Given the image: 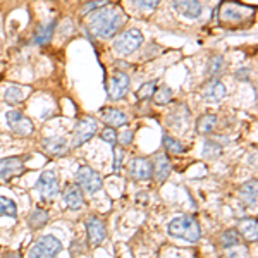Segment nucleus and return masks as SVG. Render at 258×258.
<instances>
[{"mask_svg":"<svg viewBox=\"0 0 258 258\" xmlns=\"http://www.w3.org/2000/svg\"><path fill=\"white\" fill-rule=\"evenodd\" d=\"M129 90V76L124 73H114L107 83V93L110 100H119L127 93Z\"/></svg>","mask_w":258,"mask_h":258,"instance_id":"nucleus-10","label":"nucleus"},{"mask_svg":"<svg viewBox=\"0 0 258 258\" xmlns=\"http://www.w3.org/2000/svg\"><path fill=\"white\" fill-rule=\"evenodd\" d=\"M239 231L244 236V239L249 243H255L258 238V224L256 219H244L239 222Z\"/></svg>","mask_w":258,"mask_h":258,"instance_id":"nucleus-21","label":"nucleus"},{"mask_svg":"<svg viewBox=\"0 0 258 258\" xmlns=\"http://www.w3.org/2000/svg\"><path fill=\"white\" fill-rule=\"evenodd\" d=\"M64 203L73 210H78L83 207V193L78 184H68L64 189Z\"/></svg>","mask_w":258,"mask_h":258,"instance_id":"nucleus-18","label":"nucleus"},{"mask_svg":"<svg viewBox=\"0 0 258 258\" xmlns=\"http://www.w3.org/2000/svg\"><path fill=\"white\" fill-rule=\"evenodd\" d=\"M141 45H143V35H141L140 30L136 28H131V30L120 33V35L115 36L114 40V50L119 53V55H131L138 50Z\"/></svg>","mask_w":258,"mask_h":258,"instance_id":"nucleus-3","label":"nucleus"},{"mask_svg":"<svg viewBox=\"0 0 258 258\" xmlns=\"http://www.w3.org/2000/svg\"><path fill=\"white\" fill-rule=\"evenodd\" d=\"M170 170V162L167 157L164 155V153H159V155L155 157V160H153V169H152V174H155V179L159 182H165V179L169 177Z\"/></svg>","mask_w":258,"mask_h":258,"instance_id":"nucleus-17","label":"nucleus"},{"mask_svg":"<svg viewBox=\"0 0 258 258\" xmlns=\"http://www.w3.org/2000/svg\"><path fill=\"white\" fill-rule=\"evenodd\" d=\"M100 117H102L103 122H107L110 127H119L127 124V115L124 112H120L117 109H102L100 110Z\"/></svg>","mask_w":258,"mask_h":258,"instance_id":"nucleus-19","label":"nucleus"},{"mask_svg":"<svg viewBox=\"0 0 258 258\" xmlns=\"http://www.w3.org/2000/svg\"><path fill=\"white\" fill-rule=\"evenodd\" d=\"M129 174H131L133 179L136 181H147V179L152 177V164L147 159H133L131 164H129Z\"/></svg>","mask_w":258,"mask_h":258,"instance_id":"nucleus-13","label":"nucleus"},{"mask_svg":"<svg viewBox=\"0 0 258 258\" xmlns=\"http://www.w3.org/2000/svg\"><path fill=\"white\" fill-rule=\"evenodd\" d=\"M86 232H88L90 243L93 244V246H100L107 236L105 224L97 217H90L88 222H86Z\"/></svg>","mask_w":258,"mask_h":258,"instance_id":"nucleus-12","label":"nucleus"},{"mask_svg":"<svg viewBox=\"0 0 258 258\" xmlns=\"http://www.w3.org/2000/svg\"><path fill=\"white\" fill-rule=\"evenodd\" d=\"M239 232L234 231V229H229V231L224 232L222 236H220V246L222 248H231V246H236V244H239Z\"/></svg>","mask_w":258,"mask_h":258,"instance_id":"nucleus-28","label":"nucleus"},{"mask_svg":"<svg viewBox=\"0 0 258 258\" xmlns=\"http://www.w3.org/2000/svg\"><path fill=\"white\" fill-rule=\"evenodd\" d=\"M170 6L179 16L186 19H198L203 12V6L198 0H172Z\"/></svg>","mask_w":258,"mask_h":258,"instance_id":"nucleus-11","label":"nucleus"},{"mask_svg":"<svg viewBox=\"0 0 258 258\" xmlns=\"http://www.w3.org/2000/svg\"><path fill=\"white\" fill-rule=\"evenodd\" d=\"M107 4H109V0H93V2H86L85 6L81 7L80 14H81V16H86V14H90V12H93V11L100 9V7L107 6Z\"/></svg>","mask_w":258,"mask_h":258,"instance_id":"nucleus-34","label":"nucleus"},{"mask_svg":"<svg viewBox=\"0 0 258 258\" xmlns=\"http://www.w3.org/2000/svg\"><path fill=\"white\" fill-rule=\"evenodd\" d=\"M41 150H43L47 155L52 157H60L64 153H68V141L59 136H53V138H47L41 141Z\"/></svg>","mask_w":258,"mask_h":258,"instance_id":"nucleus-16","label":"nucleus"},{"mask_svg":"<svg viewBox=\"0 0 258 258\" xmlns=\"http://www.w3.org/2000/svg\"><path fill=\"white\" fill-rule=\"evenodd\" d=\"M131 140H133V133L129 131V129H126V131H124L122 135H120V143H122L124 147H126V145L131 143Z\"/></svg>","mask_w":258,"mask_h":258,"instance_id":"nucleus-38","label":"nucleus"},{"mask_svg":"<svg viewBox=\"0 0 258 258\" xmlns=\"http://www.w3.org/2000/svg\"><path fill=\"white\" fill-rule=\"evenodd\" d=\"M4 258H21V255H19V253H7Z\"/></svg>","mask_w":258,"mask_h":258,"instance_id":"nucleus-39","label":"nucleus"},{"mask_svg":"<svg viewBox=\"0 0 258 258\" xmlns=\"http://www.w3.org/2000/svg\"><path fill=\"white\" fill-rule=\"evenodd\" d=\"M226 69V62H224V57L222 55H215L212 57L210 62H209V74L212 78L217 80V76H220V73Z\"/></svg>","mask_w":258,"mask_h":258,"instance_id":"nucleus-29","label":"nucleus"},{"mask_svg":"<svg viewBox=\"0 0 258 258\" xmlns=\"http://www.w3.org/2000/svg\"><path fill=\"white\" fill-rule=\"evenodd\" d=\"M114 155H115V164H114V170H117L120 167V162H122V150L114 147Z\"/></svg>","mask_w":258,"mask_h":258,"instance_id":"nucleus-37","label":"nucleus"},{"mask_svg":"<svg viewBox=\"0 0 258 258\" xmlns=\"http://www.w3.org/2000/svg\"><path fill=\"white\" fill-rule=\"evenodd\" d=\"M215 124H217V117L214 114H205L197 120V131L200 135H209L215 129Z\"/></svg>","mask_w":258,"mask_h":258,"instance_id":"nucleus-23","label":"nucleus"},{"mask_svg":"<svg viewBox=\"0 0 258 258\" xmlns=\"http://www.w3.org/2000/svg\"><path fill=\"white\" fill-rule=\"evenodd\" d=\"M167 232L174 238L184 239L188 243H198L202 238V231H200L198 222L193 217L182 215V217H176L169 222Z\"/></svg>","mask_w":258,"mask_h":258,"instance_id":"nucleus-2","label":"nucleus"},{"mask_svg":"<svg viewBox=\"0 0 258 258\" xmlns=\"http://www.w3.org/2000/svg\"><path fill=\"white\" fill-rule=\"evenodd\" d=\"M249 73H251L249 69H239V71H236V80L248 81L249 80Z\"/></svg>","mask_w":258,"mask_h":258,"instance_id":"nucleus-36","label":"nucleus"},{"mask_svg":"<svg viewBox=\"0 0 258 258\" xmlns=\"http://www.w3.org/2000/svg\"><path fill=\"white\" fill-rule=\"evenodd\" d=\"M100 138H102L105 143H109L112 145V147H115L117 145V141H119V136H117V131H115L114 127H105L102 133H100Z\"/></svg>","mask_w":258,"mask_h":258,"instance_id":"nucleus-33","label":"nucleus"},{"mask_svg":"<svg viewBox=\"0 0 258 258\" xmlns=\"http://www.w3.org/2000/svg\"><path fill=\"white\" fill-rule=\"evenodd\" d=\"M62 244L60 241L52 234L41 236L35 244L30 248L31 258H55L60 253Z\"/></svg>","mask_w":258,"mask_h":258,"instance_id":"nucleus-4","label":"nucleus"},{"mask_svg":"<svg viewBox=\"0 0 258 258\" xmlns=\"http://www.w3.org/2000/svg\"><path fill=\"white\" fill-rule=\"evenodd\" d=\"M253 9L243 6L238 2H226L220 7V21L222 23H239L241 19H246V14H249Z\"/></svg>","mask_w":258,"mask_h":258,"instance_id":"nucleus-8","label":"nucleus"},{"mask_svg":"<svg viewBox=\"0 0 258 258\" xmlns=\"http://www.w3.org/2000/svg\"><path fill=\"white\" fill-rule=\"evenodd\" d=\"M124 23V14L115 6H103L91 14L88 28L97 38H112Z\"/></svg>","mask_w":258,"mask_h":258,"instance_id":"nucleus-1","label":"nucleus"},{"mask_svg":"<svg viewBox=\"0 0 258 258\" xmlns=\"http://www.w3.org/2000/svg\"><path fill=\"white\" fill-rule=\"evenodd\" d=\"M220 153H222V147L217 143V141L214 140H207L205 145H203V150H202V155L205 157V159H219Z\"/></svg>","mask_w":258,"mask_h":258,"instance_id":"nucleus-25","label":"nucleus"},{"mask_svg":"<svg viewBox=\"0 0 258 258\" xmlns=\"http://www.w3.org/2000/svg\"><path fill=\"white\" fill-rule=\"evenodd\" d=\"M76 182H78V186H80L81 189H85L86 193H90V195L97 193V191L102 189V186H103L102 176H100L97 170L88 167V165H81V167L78 169Z\"/></svg>","mask_w":258,"mask_h":258,"instance_id":"nucleus-5","label":"nucleus"},{"mask_svg":"<svg viewBox=\"0 0 258 258\" xmlns=\"http://www.w3.org/2000/svg\"><path fill=\"white\" fill-rule=\"evenodd\" d=\"M26 95H28V90L24 88V86L12 85L6 90V93H4V100H6L7 103H11V105H18V103H21L26 98Z\"/></svg>","mask_w":258,"mask_h":258,"instance_id":"nucleus-22","label":"nucleus"},{"mask_svg":"<svg viewBox=\"0 0 258 258\" xmlns=\"http://www.w3.org/2000/svg\"><path fill=\"white\" fill-rule=\"evenodd\" d=\"M7 124L12 129V133H16L18 136H31L33 131H35V126H33L31 119H28L26 115H23L18 110H11L7 112Z\"/></svg>","mask_w":258,"mask_h":258,"instance_id":"nucleus-7","label":"nucleus"},{"mask_svg":"<svg viewBox=\"0 0 258 258\" xmlns=\"http://www.w3.org/2000/svg\"><path fill=\"white\" fill-rule=\"evenodd\" d=\"M36 189L43 198H55L59 195V179L53 170H45L36 181Z\"/></svg>","mask_w":258,"mask_h":258,"instance_id":"nucleus-9","label":"nucleus"},{"mask_svg":"<svg viewBox=\"0 0 258 258\" xmlns=\"http://www.w3.org/2000/svg\"><path fill=\"white\" fill-rule=\"evenodd\" d=\"M227 95L226 85L220 80H212L209 85H205L203 88V100L209 103H217Z\"/></svg>","mask_w":258,"mask_h":258,"instance_id":"nucleus-15","label":"nucleus"},{"mask_svg":"<svg viewBox=\"0 0 258 258\" xmlns=\"http://www.w3.org/2000/svg\"><path fill=\"white\" fill-rule=\"evenodd\" d=\"M239 195H241V198H243V202L246 203V205L255 207L256 205V198H258V186H256L255 179H253V181L244 182V184L241 186V189H239Z\"/></svg>","mask_w":258,"mask_h":258,"instance_id":"nucleus-20","label":"nucleus"},{"mask_svg":"<svg viewBox=\"0 0 258 258\" xmlns=\"http://www.w3.org/2000/svg\"><path fill=\"white\" fill-rule=\"evenodd\" d=\"M97 129H98V124L93 117L81 119L80 122L76 124L74 133H73V143H71L73 148H78V147H81V145H85L86 141H90L95 136Z\"/></svg>","mask_w":258,"mask_h":258,"instance_id":"nucleus-6","label":"nucleus"},{"mask_svg":"<svg viewBox=\"0 0 258 258\" xmlns=\"http://www.w3.org/2000/svg\"><path fill=\"white\" fill-rule=\"evenodd\" d=\"M133 4L141 11H153L160 4V0H133Z\"/></svg>","mask_w":258,"mask_h":258,"instance_id":"nucleus-35","label":"nucleus"},{"mask_svg":"<svg viewBox=\"0 0 258 258\" xmlns=\"http://www.w3.org/2000/svg\"><path fill=\"white\" fill-rule=\"evenodd\" d=\"M155 88H157V81H148V83H143L138 90V98L140 100H147V98H152L153 93H155Z\"/></svg>","mask_w":258,"mask_h":258,"instance_id":"nucleus-32","label":"nucleus"},{"mask_svg":"<svg viewBox=\"0 0 258 258\" xmlns=\"http://www.w3.org/2000/svg\"><path fill=\"white\" fill-rule=\"evenodd\" d=\"M172 100V90L169 86H160L159 90L153 93V102L157 105H167V103Z\"/></svg>","mask_w":258,"mask_h":258,"instance_id":"nucleus-30","label":"nucleus"},{"mask_svg":"<svg viewBox=\"0 0 258 258\" xmlns=\"http://www.w3.org/2000/svg\"><path fill=\"white\" fill-rule=\"evenodd\" d=\"M0 165H4L2 170H0V181H11L12 177L19 176L24 170L23 159H18V157L0 160Z\"/></svg>","mask_w":258,"mask_h":258,"instance_id":"nucleus-14","label":"nucleus"},{"mask_svg":"<svg viewBox=\"0 0 258 258\" xmlns=\"http://www.w3.org/2000/svg\"><path fill=\"white\" fill-rule=\"evenodd\" d=\"M53 30H55V21H50L47 26H43V28H40V30H38V33H36V36H35V41L38 45L48 43V41L52 40Z\"/></svg>","mask_w":258,"mask_h":258,"instance_id":"nucleus-26","label":"nucleus"},{"mask_svg":"<svg viewBox=\"0 0 258 258\" xmlns=\"http://www.w3.org/2000/svg\"><path fill=\"white\" fill-rule=\"evenodd\" d=\"M48 220V214L45 210H35L33 214L28 217V224H30L31 229H40L47 224Z\"/></svg>","mask_w":258,"mask_h":258,"instance_id":"nucleus-27","label":"nucleus"},{"mask_svg":"<svg viewBox=\"0 0 258 258\" xmlns=\"http://www.w3.org/2000/svg\"><path fill=\"white\" fill-rule=\"evenodd\" d=\"M0 217H18V207H16V203L11 198L0 197Z\"/></svg>","mask_w":258,"mask_h":258,"instance_id":"nucleus-24","label":"nucleus"},{"mask_svg":"<svg viewBox=\"0 0 258 258\" xmlns=\"http://www.w3.org/2000/svg\"><path fill=\"white\" fill-rule=\"evenodd\" d=\"M164 147L167 150L169 153H182L184 152V147H182V143H179L176 138H172V136L169 135H164Z\"/></svg>","mask_w":258,"mask_h":258,"instance_id":"nucleus-31","label":"nucleus"}]
</instances>
